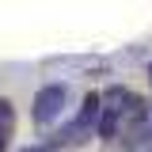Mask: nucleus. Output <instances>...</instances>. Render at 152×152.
I'll return each mask as SVG.
<instances>
[{"mask_svg":"<svg viewBox=\"0 0 152 152\" xmlns=\"http://www.w3.org/2000/svg\"><path fill=\"white\" fill-rule=\"evenodd\" d=\"M65 103H69V88H65V84H46V88H38L34 110H31L34 126H38V129L53 126L57 118H61V110H65Z\"/></svg>","mask_w":152,"mask_h":152,"instance_id":"f257e3e1","label":"nucleus"},{"mask_svg":"<svg viewBox=\"0 0 152 152\" xmlns=\"http://www.w3.org/2000/svg\"><path fill=\"white\" fill-rule=\"evenodd\" d=\"M12 129H15V107L8 95H0V152H8L12 145Z\"/></svg>","mask_w":152,"mask_h":152,"instance_id":"f03ea898","label":"nucleus"},{"mask_svg":"<svg viewBox=\"0 0 152 152\" xmlns=\"http://www.w3.org/2000/svg\"><path fill=\"white\" fill-rule=\"evenodd\" d=\"M99 110H103V107H99V95H84V107H80V118H76V122H80V126H91L95 118H99Z\"/></svg>","mask_w":152,"mask_h":152,"instance_id":"7ed1b4c3","label":"nucleus"},{"mask_svg":"<svg viewBox=\"0 0 152 152\" xmlns=\"http://www.w3.org/2000/svg\"><path fill=\"white\" fill-rule=\"evenodd\" d=\"M99 137H103V141H114V137H118V118H114V114H99Z\"/></svg>","mask_w":152,"mask_h":152,"instance_id":"20e7f679","label":"nucleus"},{"mask_svg":"<svg viewBox=\"0 0 152 152\" xmlns=\"http://www.w3.org/2000/svg\"><path fill=\"white\" fill-rule=\"evenodd\" d=\"M148 80H152V65H148Z\"/></svg>","mask_w":152,"mask_h":152,"instance_id":"39448f33","label":"nucleus"}]
</instances>
